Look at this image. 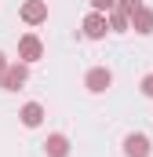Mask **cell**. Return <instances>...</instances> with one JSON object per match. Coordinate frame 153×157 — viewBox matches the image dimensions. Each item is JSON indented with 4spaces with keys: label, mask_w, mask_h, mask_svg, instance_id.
I'll use <instances>...</instances> for the list:
<instances>
[{
    "label": "cell",
    "mask_w": 153,
    "mask_h": 157,
    "mask_svg": "<svg viewBox=\"0 0 153 157\" xmlns=\"http://www.w3.org/2000/svg\"><path fill=\"white\" fill-rule=\"evenodd\" d=\"M26 80H29V62H22V59H18V62H11V66L4 70V77H0V88H4V91H18Z\"/></svg>",
    "instance_id": "cell-1"
},
{
    "label": "cell",
    "mask_w": 153,
    "mask_h": 157,
    "mask_svg": "<svg viewBox=\"0 0 153 157\" xmlns=\"http://www.w3.org/2000/svg\"><path fill=\"white\" fill-rule=\"evenodd\" d=\"M80 29H84V37L88 40H102L110 33V15H102V11H91L84 22H80Z\"/></svg>",
    "instance_id": "cell-2"
},
{
    "label": "cell",
    "mask_w": 153,
    "mask_h": 157,
    "mask_svg": "<svg viewBox=\"0 0 153 157\" xmlns=\"http://www.w3.org/2000/svg\"><path fill=\"white\" fill-rule=\"evenodd\" d=\"M18 15H22L26 26H40V22H47V0H26Z\"/></svg>",
    "instance_id": "cell-3"
},
{
    "label": "cell",
    "mask_w": 153,
    "mask_h": 157,
    "mask_svg": "<svg viewBox=\"0 0 153 157\" xmlns=\"http://www.w3.org/2000/svg\"><path fill=\"white\" fill-rule=\"evenodd\" d=\"M110 84H113V73H110L106 66H95V70H88V77H84V88L95 91V95H102Z\"/></svg>",
    "instance_id": "cell-4"
},
{
    "label": "cell",
    "mask_w": 153,
    "mask_h": 157,
    "mask_svg": "<svg viewBox=\"0 0 153 157\" xmlns=\"http://www.w3.org/2000/svg\"><path fill=\"white\" fill-rule=\"evenodd\" d=\"M40 55H44V44H40L37 33H26V37L18 40V59H22V62H29V66H33Z\"/></svg>",
    "instance_id": "cell-5"
},
{
    "label": "cell",
    "mask_w": 153,
    "mask_h": 157,
    "mask_svg": "<svg viewBox=\"0 0 153 157\" xmlns=\"http://www.w3.org/2000/svg\"><path fill=\"white\" fill-rule=\"evenodd\" d=\"M150 139H146V135H142V132H131V135H128V139H124V154L128 157H150Z\"/></svg>",
    "instance_id": "cell-6"
},
{
    "label": "cell",
    "mask_w": 153,
    "mask_h": 157,
    "mask_svg": "<svg viewBox=\"0 0 153 157\" xmlns=\"http://www.w3.org/2000/svg\"><path fill=\"white\" fill-rule=\"evenodd\" d=\"M131 29H135L139 37H150L153 33V7H142V11L131 15Z\"/></svg>",
    "instance_id": "cell-7"
},
{
    "label": "cell",
    "mask_w": 153,
    "mask_h": 157,
    "mask_svg": "<svg viewBox=\"0 0 153 157\" xmlns=\"http://www.w3.org/2000/svg\"><path fill=\"white\" fill-rule=\"evenodd\" d=\"M44 150H47V157H69V139L62 132H55V135H47Z\"/></svg>",
    "instance_id": "cell-8"
},
{
    "label": "cell",
    "mask_w": 153,
    "mask_h": 157,
    "mask_svg": "<svg viewBox=\"0 0 153 157\" xmlns=\"http://www.w3.org/2000/svg\"><path fill=\"white\" fill-rule=\"evenodd\" d=\"M18 117H22L26 128H40V124H44V106H40V102H26Z\"/></svg>",
    "instance_id": "cell-9"
},
{
    "label": "cell",
    "mask_w": 153,
    "mask_h": 157,
    "mask_svg": "<svg viewBox=\"0 0 153 157\" xmlns=\"http://www.w3.org/2000/svg\"><path fill=\"white\" fill-rule=\"evenodd\" d=\"M110 29H113V33H128V29H131V15H124L120 7H113V11H110Z\"/></svg>",
    "instance_id": "cell-10"
},
{
    "label": "cell",
    "mask_w": 153,
    "mask_h": 157,
    "mask_svg": "<svg viewBox=\"0 0 153 157\" xmlns=\"http://www.w3.org/2000/svg\"><path fill=\"white\" fill-rule=\"evenodd\" d=\"M117 7H120L124 15H135V11H142L146 4H142V0H117Z\"/></svg>",
    "instance_id": "cell-11"
},
{
    "label": "cell",
    "mask_w": 153,
    "mask_h": 157,
    "mask_svg": "<svg viewBox=\"0 0 153 157\" xmlns=\"http://www.w3.org/2000/svg\"><path fill=\"white\" fill-rule=\"evenodd\" d=\"M117 7V0H91V11H102V15H110Z\"/></svg>",
    "instance_id": "cell-12"
},
{
    "label": "cell",
    "mask_w": 153,
    "mask_h": 157,
    "mask_svg": "<svg viewBox=\"0 0 153 157\" xmlns=\"http://www.w3.org/2000/svg\"><path fill=\"white\" fill-rule=\"evenodd\" d=\"M139 88H142V95H146V99H153V73H146V77H142V84H139Z\"/></svg>",
    "instance_id": "cell-13"
},
{
    "label": "cell",
    "mask_w": 153,
    "mask_h": 157,
    "mask_svg": "<svg viewBox=\"0 0 153 157\" xmlns=\"http://www.w3.org/2000/svg\"><path fill=\"white\" fill-rule=\"evenodd\" d=\"M7 66H11V62H7V55L0 51V77H4V70H7Z\"/></svg>",
    "instance_id": "cell-14"
}]
</instances>
